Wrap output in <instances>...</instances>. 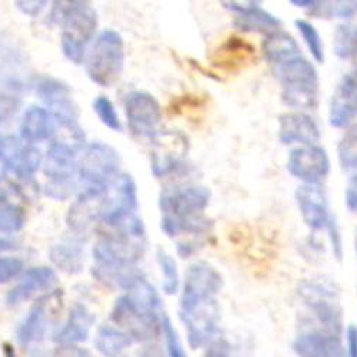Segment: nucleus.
Returning a JSON list of instances; mask_svg holds the SVG:
<instances>
[{"instance_id":"1","label":"nucleus","mask_w":357,"mask_h":357,"mask_svg":"<svg viewBox=\"0 0 357 357\" xmlns=\"http://www.w3.org/2000/svg\"><path fill=\"white\" fill-rule=\"evenodd\" d=\"M222 287V275L209 263L196 261L186 272L178 316L193 349L209 346L219 339L220 307L218 296Z\"/></svg>"},{"instance_id":"2","label":"nucleus","mask_w":357,"mask_h":357,"mask_svg":"<svg viewBox=\"0 0 357 357\" xmlns=\"http://www.w3.org/2000/svg\"><path fill=\"white\" fill-rule=\"evenodd\" d=\"M106 227L110 230L93 249L96 260L93 276L103 283L128 290L142 276L135 266L147 246L143 222L133 213Z\"/></svg>"},{"instance_id":"3","label":"nucleus","mask_w":357,"mask_h":357,"mask_svg":"<svg viewBox=\"0 0 357 357\" xmlns=\"http://www.w3.org/2000/svg\"><path fill=\"white\" fill-rule=\"evenodd\" d=\"M137 189L130 174H119L103 188H87L73 203L68 225L76 233L86 231L93 223L110 226L136 213Z\"/></svg>"},{"instance_id":"4","label":"nucleus","mask_w":357,"mask_h":357,"mask_svg":"<svg viewBox=\"0 0 357 357\" xmlns=\"http://www.w3.org/2000/svg\"><path fill=\"white\" fill-rule=\"evenodd\" d=\"M212 193L204 186H185L165 190L159 206L162 211V230L169 237L185 233L203 234L211 227L204 211L211 203Z\"/></svg>"},{"instance_id":"5","label":"nucleus","mask_w":357,"mask_h":357,"mask_svg":"<svg viewBox=\"0 0 357 357\" xmlns=\"http://www.w3.org/2000/svg\"><path fill=\"white\" fill-rule=\"evenodd\" d=\"M52 17L62 23L61 46L65 57L75 65L84 61L86 46L98 29V13L87 2H56Z\"/></svg>"},{"instance_id":"6","label":"nucleus","mask_w":357,"mask_h":357,"mask_svg":"<svg viewBox=\"0 0 357 357\" xmlns=\"http://www.w3.org/2000/svg\"><path fill=\"white\" fill-rule=\"evenodd\" d=\"M282 86V100L297 110H313L319 103V73L303 56L273 69Z\"/></svg>"},{"instance_id":"7","label":"nucleus","mask_w":357,"mask_h":357,"mask_svg":"<svg viewBox=\"0 0 357 357\" xmlns=\"http://www.w3.org/2000/svg\"><path fill=\"white\" fill-rule=\"evenodd\" d=\"M125 68V42L116 31L107 29L95 40L86 59L89 79L102 87H112Z\"/></svg>"},{"instance_id":"8","label":"nucleus","mask_w":357,"mask_h":357,"mask_svg":"<svg viewBox=\"0 0 357 357\" xmlns=\"http://www.w3.org/2000/svg\"><path fill=\"white\" fill-rule=\"evenodd\" d=\"M39 99L47 106L56 122L65 128L79 143L84 142V133L79 123V110L68 84L54 77H40L36 84Z\"/></svg>"},{"instance_id":"9","label":"nucleus","mask_w":357,"mask_h":357,"mask_svg":"<svg viewBox=\"0 0 357 357\" xmlns=\"http://www.w3.org/2000/svg\"><path fill=\"white\" fill-rule=\"evenodd\" d=\"M299 293L312 317L323 327V332L340 337L343 321L336 291L324 283L305 282Z\"/></svg>"},{"instance_id":"10","label":"nucleus","mask_w":357,"mask_h":357,"mask_svg":"<svg viewBox=\"0 0 357 357\" xmlns=\"http://www.w3.org/2000/svg\"><path fill=\"white\" fill-rule=\"evenodd\" d=\"M121 159L114 149L106 143L95 142L86 146L79 160V172L82 182L89 188H103L119 176Z\"/></svg>"},{"instance_id":"11","label":"nucleus","mask_w":357,"mask_h":357,"mask_svg":"<svg viewBox=\"0 0 357 357\" xmlns=\"http://www.w3.org/2000/svg\"><path fill=\"white\" fill-rule=\"evenodd\" d=\"M125 114L133 135L149 139L158 136V128L162 122V107L151 93H129L125 99Z\"/></svg>"},{"instance_id":"12","label":"nucleus","mask_w":357,"mask_h":357,"mask_svg":"<svg viewBox=\"0 0 357 357\" xmlns=\"http://www.w3.org/2000/svg\"><path fill=\"white\" fill-rule=\"evenodd\" d=\"M287 170L305 185H320L331 172V159L319 144L299 146L289 153Z\"/></svg>"},{"instance_id":"13","label":"nucleus","mask_w":357,"mask_h":357,"mask_svg":"<svg viewBox=\"0 0 357 357\" xmlns=\"http://www.w3.org/2000/svg\"><path fill=\"white\" fill-rule=\"evenodd\" d=\"M294 199L306 226L313 230H326L333 216L329 212L326 195L320 185H302L297 188Z\"/></svg>"},{"instance_id":"14","label":"nucleus","mask_w":357,"mask_h":357,"mask_svg":"<svg viewBox=\"0 0 357 357\" xmlns=\"http://www.w3.org/2000/svg\"><path fill=\"white\" fill-rule=\"evenodd\" d=\"M357 117V69L344 75L331 100L329 123L343 129Z\"/></svg>"},{"instance_id":"15","label":"nucleus","mask_w":357,"mask_h":357,"mask_svg":"<svg viewBox=\"0 0 357 357\" xmlns=\"http://www.w3.org/2000/svg\"><path fill=\"white\" fill-rule=\"evenodd\" d=\"M222 5L236 15L234 26L243 32L271 35L280 29V19L263 9L257 2H222Z\"/></svg>"},{"instance_id":"16","label":"nucleus","mask_w":357,"mask_h":357,"mask_svg":"<svg viewBox=\"0 0 357 357\" xmlns=\"http://www.w3.org/2000/svg\"><path fill=\"white\" fill-rule=\"evenodd\" d=\"M320 129L313 119L302 112L283 113L279 117V139L283 144H316L320 140Z\"/></svg>"},{"instance_id":"17","label":"nucleus","mask_w":357,"mask_h":357,"mask_svg":"<svg viewBox=\"0 0 357 357\" xmlns=\"http://www.w3.org/2000/svg\"><path fill=\"white\" fill-rule=\"evenodd\" d=\"M43 172L49 182H72L79 172L76 149L66 142H54L49 147Z\"/></svg>"},{"instance_id":"18","label":"nucleus","mask_w":357,"mask_h":357,"mask_svg":"<svg viewBox=\"0 0 357 357\" xmlns=\"http://www.w3.org/2000/svg\"><path fill=\"white\" fill-rule=\"evenodd\" d=\"M293 350L299 357H344L340 337L323 331H309L296 337Z\"/></svg>"},{"instance_id":"19","label":"nucleus","mask_w":357,"mask_h":357,"mask_svg":"<svg viewBox=\"0 0 357 357\" xmlns=\"http://www.w3.org/2000/svg\"><path fill=\"white\" fill-rule=\"evenodd\" d=\"M56 273L50 267H33L27 271L19 284L9 291L6 302L9 306H17L31 299L36 293L52 289L56 284Z\"/></svg>"},{"instance_id":"20","label":"nucleus","mask_w":357,"mask_h":357,"mask_svg":"<svg viewBox=\"0 0 357 357\" xmlns=\"http://www.w3.org/2000/svg\"><path fill=\"white\" fill-rule=\"evenodd\" d=\"M56 135V119L43 109L33 106L27 109L20 122V136L29 144L50 140Z\"/></svg>"},{"instance_id":"21","label":"nucleus","mask_w":357,"mask_h":357,"mask_svg":"<svg viewBox=\"0 0 357 357\" xmlns=\"http://www.w3.org/2000/svg\"><path fill=\"white\" fill-rule=\"evenodd\" d=\"M263 56L273 69L291 61V59L302 56V50L294 40V38L283 31H276L263 42Z\"/></svg>"},{"instance_id":"22","label":"nucleus","mask_w":357,"mask_h":357,"mask_svg":"<svg viewBox=\"0 0 357 357\" xmlns=\"http://www.w3.org/2000/svg\"><path fill=\"white\" fill-rule=\"evenodd\" d=\"M93 323L95 316L91 312L82 305H75L70 310L68 321L56 335V340L63 346H72L84 342L89 333H91Z\"/></svg>"},{"instance_id":"23","label":"nucleus","mask_w":357,"mask_h":357,"mask_svg":"<svg viewBox=\"0 0 357 357\" xmlns=\"http://www.w3.org/2000/svg\"><path fill=\"white\" fill-rule=\"evenodd\" d=\"M50 261L68 275H77L83 271L84 253L82 246L76 243H59L49 252Z\"/></svg>"},{"instance_id":"24","label":"nucleus","mask_w":357,"mask_h":357,"mask_svg":"<svg viewBox=\"0 0 357 357\" xmlns=\"http://www.w3.org/2000/svg\"><path fill=\"white\" fill-rule=\"evenodd\" d=\"M47 302L49 299H42L36 303L20 324L17 329V339L22 344L36 342L45 335L47 327Z\"/></svg>"},{"instance_id":"25","label":"nucleus","mask_w":357,"mask_h":357,"mask_svg":"<svg viewBox=\"0 0 357 357\" xmlns=\"http://www.w3.org/2000/svg\"><path fill=\"white\" fill-rule=\"evenodd\" d=\"M132 342L133 339L126 332L112 326H102L95 337L98 351L106 357H119L132 344Z\"/></svg>"},{"instance_id":"26","label":"nucleus","mask_w":357,"mask_h":357,"mask_svg":"<svg viewBox=\"0 0 357 357\" xmlns=\"http://www.w3.org/2000/svg\"><path fill=\"white\" fill-rule=\"evenodd\" d=\"M339 163L350 177L351 188L357 190V130H351L340 140L337 147Z\"/></svg>"},{"instance_id":"27","label":"nucleus","mask_w":357,"mask_h":357,"mask_svg":"<svg viewBox=\"0 0 357 357\" xmlns=\"http://www.w3.org/2000/svg\"><path fill=\"white\" fill-rule=\"evenodd\" d=\"M333 50L342 61L357 57V24H339L333 35Z\"/></svg>"},{"instance_id":"28","label":"nucleus","mask_w":357,"mask_h":357,"mask_svg":"<svg viewBox=\"0 0 357 357\" xmlns=\"http://www.w3.org/2000/svg\"><path fill=\"white\" fill-rule=\"evenodd\" d=\"M319 19H346L357 16V0H335V2H316L310 10Z\"/></svg>"},{"instance_id":"29","label":"nucleus","mask_w":357,"mask_h":357,"mask_svg":"<svg viewBox=\"0 0 357 357\" xmlns=\"http://www.w3.org/2000/svg\"><path fill=\"white\" fill-rule=\"evenodd\" d=\"M294 26L297 31H299L301 36L303 38V42L307 46L314 61L317 63H323L324 62V45L317 32V29L306 19L294 20Z\"/></svg>"},{"instance_id":"30","label":"nucleus","mask_w":357,"mask_h":357,"mask_svg":"<svg viewBox=\"0 0 357 357\" xmlns=\"http://www.w3.org/2000/svg\"><path fill=\"white\" fill-rule=\"evenodd\" d=\"M26 218L19 206L0 200V233L10 236L23 229Z\"/></svg>"},{"instance_id":"31","label":"nucleus","mask_w":357,"mask_h":357,"mask_svg":"<svg viewBox=\"0 0 357 357\" xmlns=\"http://www.w3.org/2000/svg\"><path fill=\"white\" fill-rule=\"evenodd\" d=\"M158 263L163 275V290L166 294H174L178 289V272L176 260L165 250L158 252Z\"/></svg>"},{"instance_id":"32","label":"nucleus","mask_w":357,"mask_h":357,"mask_svg":"<svg viewBox=\"0 0 357 357\" xmlns=\"http://www.w3.org/2000/svg\"><path fill=\"white\" fill-rule=\"evenodd\" d=\"M93 110L98 114L99 121L113 132H122V122L113 106V103L106 96H99L93 102Z\"/></svg>"},{"instance_id":"33","label":"nucleus","mask_w":357,"mask_h":357,"mask_svg":"<svg viewBox=\"0 0 357 357\" xmlns=\"http://www.w3.org/2000/svg\"><path fill=\"white\" fill-rule=\"evenodd\" d=\"M162 333L165 337L166 351L169 357H188L186 350L181 342V337H178L176 329L172 326V321L169 320L167 316L165 317L162 324Z\"/></svg>"},{"instance_id":"34","label":"nucleus","mask_w":357,"mask_h":357,"mask_svg":"<svg viewBox=\"0 0 357 357\" xmlns=\"http://www.w3.org/2000/svg\"><path fill=\"white\" fill-rule=\"evenodd\" d=\"M23 271V261L17 257H0V284L16 279Z\"/></svg>"},{"instance_id":"35","label":"nucleus","mask_w":357,"mask_h":357,"mask_svg":"<svg viewBox=\"0 0 357 357\" xmlns=\"http://www.w3.org/2000/svg\"><path fill=\"white\" fill-rule=\"evenodd\" d=\"M76 183L72 182H49L45 188V192L49 197L56 200H66L75 193Z\"/></svg>"},{"instance_id":"36","label":"nucleus","mask_w":357,"mask_h":357,"mask_svg":"<svg viewBox=\"0 0 357 357\" xmlns=\"http://www.w3.org/2000/svg\"><path fill=\"white\" fill-rule=\"evenodd\" d=\"M20 109V99L12 95L0 93V125L9 122Z\"/></svg>"},{"instance_id":"37","label":"nucleus","mask_w":357,"mask_h":357,"mask_svg":"<svg viewBox=\"0 0 357 357\" xmlns=\"http://www.w3.org/2000/svg\"><path fill=\"white\" fill-rule=\"evenodd\" d=\"M15 6L23 15L35 17L47 6V2H45V0H16Z\"/></svg>"},{"instance_id":"38","label":"nucleus","mask_w":357,"mask_h":357,"mask_svg":"<svg viewBox=\"0 0 357 357\" xmlns=\"http://www.w3.org/2000/svg\"><path fill=\"white\" fill-rule=\"evenodd\" d=\"M326 231L329 233V239H331V243H332V248H333V253L336 256V259L342 260L343 257V248H342V237H340V231H339V226L335 220V218L331 220L329 226H327Z\"/></svg>"},{"instance_id":"39","label":"nucleus","mask_w":357,"mask_h":357,"mask_svg":"<svg viewBox=\"0 0 357 357\" xmlns=\"http://www.w3.org/2000/svg\"><path fill=\"white\" fill-rule=\"evenodd\" d=\"M207 349L209 350H207L206 357H233L230 344L220 339H216L213 343L209 344Z\"/></svg>"},{"instance_id":"40","label":"nucleus","mask_w":357,"mask_h":357,"mask_svg":"<svg viewBox=\"0 0 357 357\" xmlns=\"http://www.w3.org/2000/svg\"><path fill=\"white\" fill-rule=\"evenodd\" d=\"M349 357H357V326L350 324L346 332Z\"/></svg>"},{"instance_id":"41","label":"nucleus","mask_w":357,"mask_h":357,"mask_svg":"<svg viewBox=\"0 0 357 357\" xmlns=\"http://www.w3.org/2000/svg\"><path fill=\"white\" fill-rule=\"evenodd\" d=\"M53 357H89L86 351H82L73 346H65L59 349Z\"/></svg>"},{"instance_id":"42","label":"nucleus","mask_w":357,"mask_h":357,"mask_svg":"<svg viewBox=\"0 0 357 357\" xmlns=\"http://www.w3.org/2000/svg\"><path fill=\"white\" fill-rule=\"evenodd\" d=\"M344 202L347 209L357 213V190L353 188H349L344 193Z\"/></svg>"},{"instance_id":"43","label":"nucleus","mask_w":357,"mask_h":357,"mask_svg":"<svg viewBox=\"0 0 357 357\" xmlns=\"http://www.w3.org/2000/svg\"><path fill=\"white\" fill-rule=\"evenodd\" d=\"M10 167L12 166H10V162H9L8 156L3 152H0V183L5 181V177H6Z\"/></svg>"},{"instance_id":"44","label":"nucleus","mask_w":357,"mask_h":357,"mask_svg":"<svg viewBox=\"0 0 357 357\" xmlns=\"http://www.w3.org/2000/svg\"><path fill=\"white\" fill-rule=\"evenodd\" d=\"M15 248H16V242L12 239L10 236L0 233V252L12 250V249H15Z\"/></svg>"},{"instance_id":"45","label":"nucleus","mask_w":357,"mask_h":357,"mask_svg":"<svg viewBox=\"0 0 357 357\" xmlns=\"http://www.w3.org/2000/svg\"><path fill=\"white\" fill-rule=\"evenodd\" d=\"M290 3L293 5V6H296V8H303V9H313V6H314V0H290Z\"/></svg>"},{"instance_id":"46","label":"nucleus","mask_w":357,"mask_h":357,"mask_svg":"<svg viewBox=\"0 0 357 357\" xmlns=\"http://www.w3.org/2000/svg\"><path fill=\"white\" fill-rule=\"evenodd\" d=\"M3 353H5V357H17L16 353H15V350H13L12 346H9V344H5Z\"/></svg>"},{"instance_id":"47","label":"nucleus","mask_w":357,"mask_h":357,"mask_svg":"<svg viewBox=\"0 0 357 357\" xmlns=\"http://www.w3.org/2000/svg\"><path fill=\"white\" fill-rule=\"evenodd\" d=\"M354 249H356V255H357V231H356V237H354Z\"/></svg>"}]
</instances>
